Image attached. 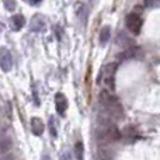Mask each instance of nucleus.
Returning <instances> with one entry per match:
<instances>
[{
  "label": "nucleus",
  "mask_w": 160,
  "mask_h": 160,
  "mask_svg": "<svg viewBox=\"0 0 160 160\" xmlns=\"http://www.w3.org/2000/svg\"><path fill=\"white\" fill-rule=\"evenodd\" d=\"M115 72H117V63L105 65L98 73V79L97 82H102L105 84L108 91H114L115 88Z\"/></svg>",
  "instance_id": "1"
},
{
  "label": "nucleus",
  "mask_w": 160,
  "mask_h": 160,
  "mask_svg": "<svg viewBox=\"0 0 160 160\" xmlns=\"http://www.w3.org/2000/svg\"><path fill=\"white\" fill-rule=\"evenodd\" d=\"M37 17H35V21H32V25H31V30L32 31H37V32H41L42 30L45 28V24L44 21H37Z\"/></svg>",
  "instance_id": "10"
},
{
  "label": "nucleus",
  "mask_w": 160,
  "mask_h": 160,
  "mask_svg": "<svg viewBox=\"0 0 160 160\" xmlns=\"http://www.w3.org/2000/svg\"><path fill=\"white\" fill-rule=\"evenodd\" d=\"M100 97H101V104L105 107V110L110 111L112 115L115 117H122V105L119 104V101L115 98L114 96H111V93H108V91H101V94H100Z\"/></svg>",
  "instance_id": "2"
},
{
  "label": "nucleus",
  "mask_w": 160,
  "mask_h": 160,
  "mask_svg": "<svg viewBox=\"0 0 160 160\" xmlns=\"http://www.w3.org/2000/svg\"><path fill=\"white\" fill-rule=\"evenodd\" d=\"M31 129H32V133L35 135H41L44 132V124L41 122L39 118H32L31 119Z\"/></svg>",
  "instance_id": "7"
},
{
  "label": "nucleus",
  "mask_w": 160,
  "mask_h": 160,
  "mask_svg": "<svg viewBox=\"0 0 160 160\" xmlns=\"http://www.w3.org/2000/svg\"><path fill=\"white\" fill-rule=\"evenodd\" d=\"M75 155L78 160H83V156H84V148H83L82 142H78L75 146Z\"/></svg>",
  "instance_id": "9"
},
{
  "label": "nucleus",
  "mask_w": 160,
  "mask_h": 160,
  "mask_svg": "<svg viewBox=\"0 0 160 160\" xmlns=\"http://www.w3.org/2000/svg\"><path fill=\"white\" fill-rule=\"evenodd\" d=\"M49 129H51V135L53 136V138H56V128H53V119H51V122H49Z\"/></svg>",
  "instance_id": "12"
},
{
  "label": "nucleus",
  "mask_w": 160,
  "mask_h": 160,
  "mask_svg": "<svg viewBox=\"0 0 160 160\" xmlns=\"http://www.w3.org/2000/svg\"><path fill=\"white\" fill-rule=\"evenodd\" d=\"M25 24V18L21 16V14H17V16H13L11 18V27H13L14 31H20Z\"/></svg>",
  "instance_id": "6"
},
{
  "label": "nucleus",
  "mask_w": 160,
  "mask_h": 160,
  "mask_svg": "<svg viewBox=\"0 0 160 160\" xmlns=\"http://www.w3.org/2000/svg\"><path fill=\"white\" fill-rule=\"evenodd\" d=\"M55 107L59 115H65V111L68 108V100L62 93H58L55 96Z\"/></svg>",
  "instance_id": "4"
},
{
  "label": "nucleus",
  "mask_w": 160,
  "mask_h": 160,
  "mask_svg": "<svg viewBox=\"0 0 160 160\" xmlns=\"http://www.w3.org/2000/svg\"><path fill=\"white\" fill-rule=\"evenodd\" d=\"M4 7L10 11L14 10V7H16V2H4Z\"/></svg>",
  "instance_id": "11"
},
{
  "label": "nucleus",
  "mask_w": 160,
  "mask_h": 160,
  "mask_svg": "<svg viewBox=\"0 0 160 160\" xmlns=\"http://www.w3.org/2000/svg\"><path fill=\"white\" fill-rule=\"evenodd\" d=\"M41 2H28V4H31V6H38Z\"/></svg>",
  "instance_id": "13"
},
{
  "label": "nucleus",
  "mask_w": 160,
  "mask_h": 160,
  "mask_svg": "<svg viewBox=\"0 0 160 160\" xmlns=\"http://www.w3.org/2000/svg\"><path fill=\"white\" fill-rule=\"evenodd\" d=\"M110 37H111V28L108 27V25H105V27H102L101 31H100V37H98L100 44L105 45L108 42V39H110Z\"/></svg>",
  "instance_id": "8"
},
{
  "label": "nucleus",
  "mask_w": 160,
  "mask_h": 160,
  "mask_svg": "<svg viewBox=\"0 0 160 160\" xmlns=\"http://www.w3.org/2000/svg\"><path fill=\"white\" fill-rule=\"evenodd\" d=\"M0 61H2V69L4 70V72H7V70L11 69V66H13L11 53L8 52L7 49H4V48L2 49V56H0Z\"/></svg>",
  "instance_id": "5"
},
{
  "label": "nucleus",
  "mask_w": 160,
  "mask_h": 160,
  "mask_svg": "<svg viewBox=\"0 0 160 160\" xmlns=\"http://www.w3.org/2000/svg\"><path fill=\"white\" fill-rule=\"evenodd\" d=\"M142 24H143V21H142L141 16L136 13H129L127 16V18H125V25H127V28L132 34H135V35H138V34L141 32Z\"/></svg>",
  "instance_id": "3"
}]
</instances>
